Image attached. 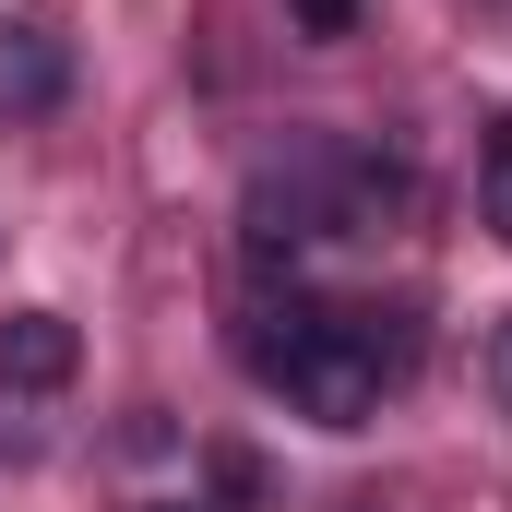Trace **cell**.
<instances>
[{"instance_id": "1", "label": "cell", "mask_w": 512, "mask_h": 512, "mask_svg": "<svg viewBox=\"0 0 512 512\" xmlns=\"http://www.w3.org/2000/svg\"><path fill=\"white\" fill-rule=\"evenodd\" d=\"M239 358H251L310 429H370V417H382V370L393 358H382V334H370L358 310H286V334H239Z\"/></svg>"}, {"instance_id": "2", "label": "cell", "mask_w": 512, "mask_h": 512, "mask_svg": "<svg viewBox=\"0 0 512 512\" xmlns=\"http://www.w3.org/2000/svg\"><path fill=\"white\" fill-rule=\"evenodd\" d=\"M60 96H72V36L48 12L0 24V108H60Z\"/></svg>"}, {"instance_id": "3", "label": "cell", "mask_w": 512, "mask_h": 512, "mask_svg": "<svg viewBox=\"0 0 512 512\" xmlns=\"http://www.w3.org/2000/svg\"><path fill=\"white\" fill-rule=\"evenodd\" d=\"M72 370H84V334H72L60 310H12V322H0V382L12 393H60Z\"/></svg>"}, {"instance_id": "4", "label": "cell", "mask_w": 512, "mask_h": 512, "mask_svg": "<svg viewBox=\"0 0 512 512\" xmlns=\"http://www.w3.org/2000/svg\"><path fill=\"white\" fill-rule=\"evenodd\" d=\"M477 191H489V227L512 239V131H489V167H477Z\"/></svg>"}, {"instance_id": "5", "label": "cell", "mask_w": 512, "mask_h": 512, "mask_svg": "<svg viewBox=\"0 0 512 512\" xmlns=\"http://www.w3.org/2000/svg\"><path fill=\"white\" fill-rule=\"evenodd\" d=\"M215 501H239V512L262 501V465H251V453H215Z\"/></svg>"}, {"instance_id": "6", "label": "cell", "mask_w": 512, "mask_h": 512, "mask_svg": "<svg viewBox=\"0 0 512 512\" xmlns=\"http://www.w3.org/2000/svg\"><path fill=\"white\" fill-rule=\"evenodd\" d=\"M298 24L310 36H358V0H298Z\"/></svg>"}, {"instance_id": "7", "label": "cell", "mask_w": 512, "mask_h": 512, "mask_svg": "<svg viewBox=\"0 0 512 512\" xmlns=\"http://www.w3.org/2000/svg\"><path fill=\"white\" fill-rule=\"evenodd\" d=\"M489 393H501V405H512V322H501V334H489Z\"/></svg>"}, {"instance_id": "8", "label": "cell", "mask_w": 512, "mask_h": 512, "mask_svg": "<svg viewBox=\"0 0 512 512\" xmlns=\"http://www.w3.org/2000/svg\"><path fill=\"white\" fill-rule=\"evenodd\" d=\"M143 512H191V501H143Z\"/></svg>"}]
</instances>
